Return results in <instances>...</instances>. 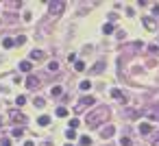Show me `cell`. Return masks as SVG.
Listing matches in <instances>:
<instances>
[{"label": "cell", "instance_id": "21", "mask_svg": "<svg viewBox=\"0 0 159 146\" xmlns=\"http://www.w3.org/2000/svg\"><path fill=\"white\" fill-rule=\"evenodd\" d=\"M48 70H50V72H57V70H59V63H57V61H50V63H48Z\"/></svg>", "mask_w": 159, "mask_h": 146}, {"label": "cell", "instance_id": "34", "mask_svg": "<svg viewBox=\"0 0 159 146\" xmlns=\"http://www.w3.org/2000/svg\"><path fill=\"white\" fill-rule=\"evenodd\" d=\"M65 146H72V144H65Z\"/></svg>", "mask_w": 159, "mask_h": 146}, {"label": "cell", "instance_id": "25", "mask_svg": "<svg viewBox=\"0 0 159 146\" xmlns=\"http://www.w3.org/2000/svg\"><path fill=\"white\" fill-rule=\"evenodd\" d=\"M15 102H18V107H24V102H26V96H18V100H15Z\"/></svg>", "mask_w": 159, "mask_h": 146}, {"label": "cell", "instance_id": "30", "mask_svg": "<svg viewBox=\"0 0 159 146\" xmlns=\"http://www.w3.org/2000/svg\"><path fill=\"white\" fill-rule=\"evenodd\" d=\"M13 135H15V137H20V135H22V129H20V127L13 129Z\"/></svg>", "mask_w": 159, "mask_h": 146}, {"label": "cell", "instance_id": "31", "mask_svg": "<svg viewBox=\"0 0 159 146\" xmlns=\"http://www.w3.org/2000/svg\"><path fill=\"white\" fill-rule=\"evenodd\" d=\"M153 13H155V15H159V5H155V7H153Z\"/></svg>", "mask_w": 159, "mask_h": 146}, {"label": "cell", "instance_id": "20", "mask_svg": "<svg viewBox=\"0 0 159 146\" xmlns=\"http://www.w3.org/2000/svg\"><path fill=\"white\" fill-rule=\"evenodd\" d=\"M79 127H81V120H76V118H74V120H70V129H72V131L79 129Z\"/></svg>", "mask_w": 159, "mask_h": 146}, {"label": "cell", "instance_id": "5", "mask_svg": "<svg viewBox=\"0 0 159 146\" xmlns=\"http://www.w3.org/2000/svg\"><path fill=\"white\" fill-rule=\"evenodd\" d=\"M109 94H111V98H116V100H122V102H126V96H124L122 92H120L118 87H113V89H111Z\"/></svg>", "mask_w": 159, "mask_h": 146}, {"label": "cell", "instance_id": "11", "mask_svg": "<svg viewBox=\"0 0 159 146\" xmlns=\"http://www.w3.org/2000/svg\"><path fill=\"white\" fill-rule=\"evenodd\" d=\"M20 70H22V72H31V70H33L31 61H22V63H20Z\"/></svg>", "mask_w": 159, "mask_h": 146}, {"label": "cell", "instance_id": "27", "mask_svg": "<svg viewBox=\"0 0 159 146\" xmlns=\"http://www.w3.org/2000/svg\"><path fill=\"white\" fill-rule=\"evenodd\" d=\"M150 142H153L155 146H159V133H155V135H153V140H150Z\"/></svg>", "mask_w": 159, "mask_h": 146}, {"label": "cell", "instance_id": "29", "mask_svg": "<svg viewBox=\"0 0 159 146\" xmlns=\"http://www.w3.org/2000/svg\"><path fill=\"white\" fill-rule=\"evenodd\" d=\"M0 146H11V140H9V137H5V140L0 142Z\"/></svg>", "mask_w": 159, "mask_h": 146}, {"label": "cell", "instance_id": "7", "mask_svg": "<svg viewBox=\"0 0 159 146\" xmlns=\"http://www.w3.org/2000/svg\"><path fill=\"white\" fill-rule=\"evenodd\" d=\"M144 26H146L148 31H155V29H157V22H155L153 18H148V15H146V18H144Z\"/></svg>", "mask_w": 159, "mask_h": 146}, {"label": "cell", "instance_id": "9", "mask_svg": "<svg viewBox=\"0 0 159 146\" xmlns=\"http://www.w3.org/2000/svg\"><path fill=\"white\" fill-rule=\"evenodd\" d=\"M37 85H39V81H37V76H29V78H26V87H29V89H35Z\"/></svg>", "mask_w": 159, "mask_h": 146}, {"label": "cell", "instance_id": "28", "mask_svg": "<svg viewBox=\"0 0 159 146\" xmlns=\"http://www.w3.org/2000/svg\"><path fill=\"white\" fill-rule=\"evenodd\" d=\"M24 42H26V37H24V35H20V37H18V39H15V42H13V44H24Z\"/></svg>", "mask_w": 159, "mask_h": 146}, {"label": "cell", "instance_id": "26", "mask_svg": "<svg viewBox=\"0 0 159 146\" xmlns=\"http://www.w3.org/2000/svg\"><path fill=\"white\" fill-rule=\"evenodd\" d=\"M120 144H122V146H131V144H133V142H131L129 137H122V140H120Z\"/></svg>", "mask_w": 159, "mask_h": 146}, {"label": "cell", "instance_id": "6", "mask_svg": "<svg viewBox=\"0 0 159 146\" xmlns=\"http://www.w3.org/2000/svg\"><path fill=\"white\" fill-rule=\"evenodd\" d=\"M139 133H142V135H150V133H153V127H150L148 122H142V124H139Z\"/></svg>", "mask_w": 159, "mask_h": 146}, {"label": "cell", "instance_id": "23", "mask_svg": "<svg viewBox=\"0 0 159 146\" xmlns=\"http://www.w3.org/2000/svg\"><path fill=\"white\" fill-rule=\"evenodd\" d=\"M65 137H68V140H74V137H76V133L72 131V129H68V131H65Z\"/></svg>", "mask_w": 159, "mask_h": 146}, {"label": "cell", "instance_id": "13", "mask_svg": "<svg viewBox=\"0 0 159 146\" xmlns=\"http://www.w3.org/2000/svg\"><path fill=\"white\" fill-rule=\"evenodd\" d=\"M103 70H105V61H98V63L94 65V72H96V74H100Z\"/></svg>", "mask_w": 159, "mask_h": 146}, {"label": "cell", "instance_id": "1", "mask_svg": "<svg viewBox=\"0 0 159 146\" xmlns=\"http://www.w3.org/2000/svg\"><path fill=\"white\" fill-rule=\"evenodd\" d=\"M105 120H109V109L107 107H96L92 113H87V124L92 129H100Z\"/></svg>", "mask_w": 159, "mask_h": 146}, {"label": "cell", "instance_id": "15", "mask_svg": "<svg viewBox=\"0 0 159 146\" xmlns=\"http://www.w3.org/2000/svg\"><path fill=\"white\" fill-rule=\"evenodd\" d=\"M103 33L105 35H111V33H113V24H105L103 26Z\"/></svg>", "mask_w": 159, "mask_h": 146}, {"label": "cell", "instance_id": "22", "mask_svg": "<svg viewBox=\"0 0 159 146\" xmlns=\"http://www.w3.org/2000/svg\"><path fill=\"white\" fill-rule=\"evenodd\" d=\"M2 46H5V48H11V46H13V39L5 37V39H2Z\"/></svg>", "mask_w": 159, "mask_h": 146}, {"label": "cell", "instance_id": "32", "mask_svg": "<svg viewBox=\"0 0 159 146\" xmlns=\"http://www.w3.org/2000/svg\"><path fill=\"white\" fill-rule=\"evenodd\" d=\"M24 146H35V144H33L31 140H26V142H24Z\"/></svg>", "mask_w": 159, "mask_h": 146}, {"label": "cell", "instance_id": "8", "mask_svg": "<svg viewBox=\"0 0 159 146\" xmlns=\"http://www.w3.org/2000/svg\"><path fill=\"white\" fill-rule=\"evenodd\" d=\"M9 118H11L13 122H26V118L22 116L20 111H11V113H9Z\"/></svg>", "mask_w": 159, "mask_h": 146}, {"label": "cell", "instance_id": "2", "mask_svg": "<svg viewBox=\"0 0 159 146\" xmlns=\"http://www.w3.org/2000/svg\"><path fill=\"white\" fill-rule=\"evenodd\" d=\"M100 135H103L105 140L113 137V135H116V127H113V124H107V127H103V129H100Z\"/></svg>", "mask_w": 159, "mask_h": 146}, {"label": "cell", "instance_id": "19", "mask_svg": "<svg viewBox=\"0 0 159 146\" xmlns=\"http://www.w3.org/2000/svg\"><path fill=\"white\" fill-rule=\"evenodd\" d=\"M33 105H35V107H44V105H46V100H44L41 96H37V98H35V102H33Z\"/></svg>", "mask_w": 159, "mask_h": 146}, {"label": "cell", "instance_id": "17", "mask_svg": "<svg viewBox=\"0 0 159 146\" xmlns=\"http://www.w3.org/2000/svg\"><path fill=\"white\" fill-rule=\"evenodd\" d=\"M92 144V137L90 135H83V137H81V146H90Z\"/></svg>", "mask_w": 159, "mask_h": 146}, {"label": "cell", "instance_id": "33", "mask_svg": "<svg viewBox=\"0 0 159 146\" xmlns=\"http://www.w3.org/2000/svg\"><path fill=\"white\" fill-rule=\"evenodd\" d=\"M41 146H52V144H50V142H44V144H41Z\"/></svg>", "mask_w": 159, "mask_h": 146}, {"label": "cell", "instance_id": "4", "mask_svg": "<svg viewBox=\"0 0 159 146\" xmlns=\"http://www.w3.org/2000/svg\"><path fill=\"white\" fill-rule=\"evenodd\" d=\"M48 9H50V15H57V13L63 11V2H50Z\"/></svg>", "mask_w": 159, "mask_h": 146}, {"label": "cell", "instance_id": "12", "mask_svg": "<svg viewBox=\"0 0 159 146\" xmlns=\"http://www.w3.org/2000/svg\"><path fill=\"white\" fill-rule=\"evenodd\" d=\"M57 116H59V118H65V116H68V109H65V107H57Z\"/></svg>", "mask_w": 159, "mask_h": 146}, {"label": "cell", "instance_id": "3", "mask_svg": "<svg viewBox=\"0 0 159 146\" xmlns=\"http://www.w3.org/2000/svg\"><path fill=\"white\" fill-rule=\"evenodd\" d=\"M94 96H83V98H81V105H79V107H74V111H81V109H83V107H90V105H94Z\"/></svg>", "mask_w": 159, "mask_h": 146}, {"label": "cell", "instance_id": "10", "mask_svg": "<svg viewBox=\"0 0 159 146\" xmlns=\"http://www.w3.org/2000/svg\"><path fill=\"white\" fill-rule=\"evenodd\" d=\"M37 124H39V127H48L50 124V116H39L37 118Z\"/></svg>", "mask_w": 159, "mask_h": 146}, {"label": "cell", "instance_id": "16", "mask_svg": "<svg viewBox=\"0 0 159 146\" xmlns=\"http://www.w3.org/2000/svg\"><path fill=\"white\" fill-rule=\"evenodd\" d=\"M31 59H44V53L41 50H33L31 53Z\"/></svg>", "mask_w": 159, "mask_h": 146}, {"label": "cell", "instance_id": "24", "mask_svg": "<svg viewBox=\"0 0 159 146\" xmlns=\"http://www.w3.org/2000/svg\"><path fill=\"white\" fill-rule=\"evenodd\" d=\"M61 94H63V89H61L59 85H57V87H52V96H61Z\"/></svg>", "mask_w": 159, "mask_h": 146}, {"label": "cell", "instance_id": "18", "mask_svg": "<svg viewBox=\"0 0 159 146\" xmlns=\"http://www.w3.org/2000/svg\"><path fill=\"white\" fill-rule=\"evenodd\" d=\"M74 70H76V72H83V70H85V63L81 61V59H79V61L74 63Z\"/></svg>", "mask_w": 159, "mask_h": 146}, {"label": "cell", "instance_id": "14", "mask_svg": "<svg viewBox=\"0 0 159 146\" xmlns=\"http://www.w3.org/2000/svg\"><path fill=\"white\" fill-rule=\"evenodd\" d=\"M79 87L83 89V92H87V89L92 87V83H90V81H81V83H79Z\"/></svg>", "mask_w": 159, "mask_h": 146}]
</instances>
